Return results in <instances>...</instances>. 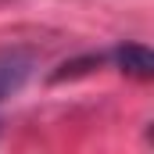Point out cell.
I'll return each instance as SVG.
<instances>
[{
  "label": "cell",
  "instance_id": "cell-1",
  "mask_svg": "<svg viewBox=\"0 0 154 154\" xmlns=\"http://www.w3.org/2000/svg\"><path fill=\"white\" fill-rule=\"evenodd\" d=\"M32 54H22V50H11V54H0V100H7L11 93H18L25 86V79L32 75Z\"/></svg>",
  "mask_w": 154,
  "mask_h": 154
},
{
  "label": "cell",
  "instance_id": "cell-2",
  "mask_svg": "<svg viewBox=\"0 0 154 154\" xmlns=\"http://www.w3.org/2000/svg\"><path fill=\"white\" fill-rule=\"evenodd\" d=\"M115 65L133 79H151L154 75V54L143 43H122L115 50Z\"/></svg>",
  "mask_w": 154,
  "mask_h": 154
}]
</instances>
